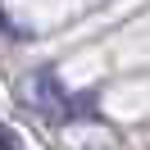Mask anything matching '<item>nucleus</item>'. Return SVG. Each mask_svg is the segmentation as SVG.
I'll use <instances>...</instances> for the list:
<instances>
[{
    "instance_id": "nucleus-1",
    "label": "nucleus",
    "mask_w": 150,
    "mask_h": 150,
    "mask_svg": "<svg viewBox=\"0 0 150 150\" xmlns=\"http://www.w3.org/2000/svg\"><path fill=\"white\" fill-rule=\"evenodd\" d=\"M28 100H32V109L41 114V118H50V123H73V118H96V96L91 91H82V96H68L64 86H59V77H55V68H37V77H32V86H28Z\"/></svg>"
}]
</instances>
